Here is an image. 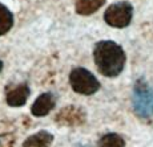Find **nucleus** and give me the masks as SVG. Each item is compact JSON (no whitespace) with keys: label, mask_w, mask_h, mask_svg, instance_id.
<instances>
[{"label":"nucleus","mask_w":153,"mask_h":147,"mask_svg":"<svg viewBox=\"0 0 153 147\" xmlns=\"http://www.w3.org/2000/svg\"><path fill=\"white\" fill-rule=\"evenodd\" d=\"M53 142V135L45 130L29 135L23 142V147H48Z\"/></svg>","instance_id":"nucleus-8"},{"label":"nucleus","mask_w":153,"mask_h":147,"mask_svg":"<svg viewBox=\"0 0 153 147\" xmlns=\"http://www.w3.org/2000/svg\"><path fill=\"white\" fill-rule=\"evenodd\" d=\"M29 94H31V89L27 84L11 85L5 89V101L12 107L24 106L29 98Z\"/></svg>","instance_id":"nucleus-6"},{"label":"nucleus","mask_w":153,"mask_h":147,"mask_svg":"<svg viewBox=\"0 0 153 147\" xmlns=\"http://www.w3.org/2000/svg\"><path fill=\"white\" fill-rule=\"evenodd\" d=\"M55 105H56V97L53 96V93L51 92L43 93L33 102V105L31 107V113L35 117H45L49 114V111L53 110Z\"/></svg>","instance_id":"nucleus-7"},{"label":"nucleus","mask_w":153,"mask_h":147,"mask_svg":"<svg viewBox=\"0 0 153 147\" xmlns=\"http://www.w3.org/2000/svg\"><path fill=\"white\" fill-rule=\"evenodd\" d=\"M93 60L102 76L114 78L121 74L125 68L126 56L121 45L112 40H101L95 44Z\"/></svg>","instance_id":"nucleus-1"},{"label":"nucleus","mask_w":153,"mask_h":147,"mask_svg":"<svg viewBox=\"0 0 153 147\" xmlns=\"http://www.w3.org/2000/svg\"><path fill=\"white\" fill-rule=\"evenodd\" d=\"M105 1L107 0H75L76 12L81 16L92 15L102 7Z\"/></svg>","instance_id":"nucleus-9"},{"label":"nucleus","mask_w":153,"mask_h":147,"mask_svg":"<svg viewBox=\"0 0 153 147\" xmlns=\"http://www.w3.org/2000/svg\"><path fill=\"white\" fill-rule=\"evenodd\" d=\"M133 19V5L129 1H117L111 4L104 12V21L109 27L125 28Z\"/></svg>","instance_id":"nucleus-4"},{"label":"nucleus","mask_w":153,"mask_h":147,"mask_svg":"<svg viewBox=\"0 0 153 147\" xmlns=\"http://www.w3.org/2000/svg\"><path fill=\"white\" fill-rule=\"evenodd\" d=\"M85 121H87L85 111L75 105L61 109L55 117V122L60 126H83Z\"/></svg>","instance_id":"nucleus-5"},{"label":"nucleus","mask_w":153,"mask_h":147,"mask_svg":"<svg viewBox=\"0 0 153 147\" xmlns=\"http://www.w3.org/2000/svg\"><path fill=\"white\" fill-rule=\"evenodd\" d=\"M13 27V13L5 7L3 3H0V36L8 33L11 28Z\"/></svg>","instance_id":"nucleus-10"},{"label":"nucleus","mask_w":153,"mask_h":147,"mask_svg":"<svg viewBox=\"0 0 153 147\" xmlns=\"http://www.w3.org/2000/svg\"><path fill=\"white\" fill-rule=\"evenodd\" d=\"M3 66H4V65H3V61L0 60V73H1V70H3Z\"/></svg>","instance_id":"nucleus-12"},{"label":"nucleus","mask_w":153,"mask_h":147,"mask_svg":"<svg viewBox=\"0 0 153 147\" xmlns=\"http://www.w3.org/2000/svg\"><path fill=\"white\" fill-rule=\"evenodd\" d=\"M69 84L73 92L83 96L95 94L100 89V82L85 68H75L69 73Z\"/></svg>","instance_id":"nucleus-3"},{"label":"nucleus","mask_w":153,"mask_h":147,"mask_svg":"<svg viewBox=\"0 0 153 147\" xmlns=\"http://www.w3.org/2000/svg\"><path fill=\"white\" fill-rule=\"evenodd\" d=\"M133 110L141 118H149L153 115V87L144 77L136 80L132 93Z\"/></svg>","instance_id":"nucleus-2"},{"label":"nucleus","mask_w":153,"mask_h":147,"mask_svg":"<svg viewBox=\"0 0 153 147\" xmlns=\"http://www.w3.org/2000/svg\"><path fill=\"white\" fill-rule=\"evenodd\" d=\"M99 147H125V139L120 134L108 133L100 137L97 140Z\"/></svg>","instance_id":"nucleus-11"}]
</instances>
